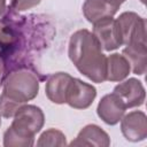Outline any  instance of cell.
Returning <instances> with one entry per match:
<instances>
[{
	"instance_id": "2e32d148",
	"label": "cell",
	"mask_w": 147,
	"mask_h": 147,
	"mask_svg": "<svg viewBox=\"0 0 147 147\" xmlns=\"http://www.w3.org/2000/svg\"><path fill=\"white\" fill-rule=\"evenodd\" d=\"M67 145L68 142L65 134L62 131L53 127L44 131L37 140V146L39 147H55V146L62 147Z\"/></svg>"
},
{
	"instance_id": "e0dca14e",
	"label": "cell",
	"mask_w": 147,
	"mask_h": 147,
	"mask_svg": "<svg viewBox=\"0 0 147 147\" xmlns=\"http://www.w3.org/2000/svg\"><path fill=\"white\" fill-rule=\"evenodd\" d=\"M41 0H10V7L16 11L31 9L40 3Z\"/></svg>"
},
{
	"instance_id": "5bb4252c",
	"label": "cell",
	"mask_w": 147,
	"mask_h": 147,
	"mask_svg": "<svg viewBox=\"0 0 147 147\" xmlns=\"http://www.w3.org/2000/svg\"><path fill=\"white\" fill-rule=\"evenodd\" d=\"M131 71L129 61L123 54L113 53L107 56L106 80L108 82H122Z\"/></svg>"
},
{
	"instance_id": "8992f818",
	"label": "cell",
	"mask_w": 147,
	"mask_h": 147,
	"mask_svg": "<svg viewBox=\"0 0 147 147\" xmlns=\"http://www.w3.org/2000/svg\"><path fill=\"white\" fill-rule=\"evenodd\" d=\"M96 98V88L88 83L83 82L79 78L72 77L68 91L65 103L74 109H87L92 106Z\"/></svg>"
},
{
	"instance_id": "6da1fadb",
	"label": "cell",
	"mask_w": 147,
	"mask_h": 147,
	"mask_svg": "<svg viewBox=\"0 0 147 147\" xmlns=\"http://www.w3.org/2000/svg\"><path fill=\"white\" fill-rule=\"evenodd\" d=\"M68 55L76 69L87 79L98 84L106 82L107 56L90 30L80 29L71 34Z\"/></svg>"
},
{
	"instance_id": "ffe728a7",
	"label": "cell",
	"mask_w": 147,
	"mask_h": 147,
	"mask_svg": "<svg viewBox=\"0 0 147 147\" xmlns=\"http://www.w3.org/2000/svg\"><path fill=\"white\" fill-rule=\"evenodd\" d=\"M117 1H118V2H119V3H121V5H122V3H123V2H125V1H126V0H117Z\"/></svg>"
},
{
	"instance_id": "30bf717a",
	"label": "cell",
	"mask_w": 147,
	"mask_h": 147,
	"mask_svg": "<svg viewBox=\"0 0 147 147\" xmlns=\"http://www.w3.org/2000/svg\"><path fill=\"white\" fill-rule=\"evenodd\" d=\"M121 3L117 0H85L83 3V15L90 23H95L106 17H114Z\"/></svg>"
},
{
	"instance_id": "9a60e30c",
	"label": "cell",
	"mask_w": 147,
	"mask_h": 147,
	"mask_svg": "<svg viewBox=\"0 0 147 147\" xmlns=\"http://www.w3.org/2000/svg\"><path fill=\"white\" fill-rule=\"evenodd\" d=\"M34 145V136L22 133L9 126L3 133L5 147H31Z\"/></svg>"
},
{
	"instance_id": "7402d4cb",
	"label": "cell",
	"mask_w": 147,
	"mask_h": 147,
	"mask_svg": "<svg viewBox=\"0 0 147 147\" xmlns=\"http://www.w3.org/2000/svg\"><path fill=\"white\" fill-rule=\"evenodd\" d=\"M0 125H1V115H0Z\"/></svg>"
},
{
	"instance_id": "d6986e66",
	"label": "cell",
	"mask_w": 147,
	"mask_h": 147,
	"mask_svg": "<svg viewBox=\"0 0 147 147\" xmlns=\"http://www.w3.org/2000/svg\"><path fill=\"white\" fill-rule=\"evenodd\" d=\"M3 71H5V64H3V61H2V59L0 56V78L3 75Z\"/></svg>"
},
{
	"instance_id": "44dd1931",
	"label": "cell",
	"mask_w": 147,
	"mask_h": 147,
	"mask_svg": "<svg viewBox=\"0 0 147 147\" xmlns=\"http://www.w3.org/2000/svg\"><path fill=\"white\" fill-rule=\"evenodd\" d=\"M140 1H141V2H142V3H145V0H140Z\"/></svg>"
},
{
	"instance_id": "52a82bcc",
	"label": "cell",
	"mask_w": 147,
	"mask_h": 147,
	"mask_svg": "<svg viewBox=\"0 0 147 147\" xmlns=\"http://www.w3.org/2000/svg\"><path fill=\"white\" fill-rule=\"evenodd\" d=\"M121 122V131L124 138L131 142L144 141L147 138V116L141 110L124 114Z\"/></svg>"
},
{
	"instance_id": "5b68a950",
	"label": "cell",
	"mask_w": 147,
	"mask_h": 147,
	"mask_svg": "<svg viewBox=\"0 0 147 147\" xmlns=\"http://www.w3.org/2000/svg\"><path fill=\"white\" fill-rule=\"evenodd\" d=\"M92 33L98 39L101 48L106 52H111L123 46L116 18L106 17L93 23Z\"/></svg>"
},
{
	"instance_id": "7c38bea8",
	"label": "cell",
	"mask_w": 147,
	"mask_h": 147,
	"mask_svg": "<svg viewBox=\"0 0 147 147\" xmlns=\"http://www.w3.org/2000/svg\"><path fill=\"white\" fill-rule=\"evenodd\" d=\"M70 146H96L108 147L110 145V138L108 133L96 124L85 125L77 134L76 139L72 140Z\"/></svg>"
},
{
	"instance_id": "9c48e42d",
	"label": "cell",
	"mask_w": 147,
	"mask_h": 147,
	"mask_svg": "<svg viewBox=\"0 0 147 147\" xmlns=\"http://www.w3.org/2000/svg\"><path fill=\"white\" fill-rule=\"evenodd\" d=\"M126 107L121 98L113 93L103 95L96 107V114L99 118L108 125H116L124 116Z\"/></svg>"
},
{
	"instance_id": "8fae6325",
	"label": "cell",
	"mask_w": 147,
	"mask_h": 147,
	"mask_svg": "<svg viewBox=\"0 0 147 147\" xmlns=\"http://www.w3.org/2000/svg\"><path fill=\"white\" fill-rule=\"evenodd\" d=\"M72 76L68 72H55L47 77L45 85V94L47 99L56 105L65 103L67 91Z\"/></svg>"
},
{
	"instance_id": "3957f363",
	"label": "cell",
	"mask_w": 147,
	"mask_h": 147,
	"mask_svg": "<svg viewBox=\"0 0 147 147\" xmlns=\"http://www.w3.org/2000/svg\"><path fill=\"white\" fill-rule=\"evenodd\" d=\"M122 44H147L146 20L134 11H124L116 18Z\"/></svg>"
},
{
	"instance_id": "277c9868",
	"label": "cell",
	"mask_w": 147,
	"mask_h": 147,
	"mask_svg": "<svg viewBox=\"0 0 147 147\" xmlns=\"http://www.w3.org/2000/svg\"><path fill=\"white\" fill-rule=\"evenodd\" d=\"M13 118L14 119L10 126L30 136H36L38 132H40L45 124V115L42 109L34 105L25 103L21 106Z\"/></svg>"
},
{
	"instance_id": "4fadbf2b",
	"label": "cell",
	"mask_w": 147,
	"mask_h": 147,
	"mask_svg": "<svg viewBox=\"0 0 147 147\" xmlns=\"http://www.w3.org/2000/svg\"><path fill=\"white\" fill-rule=\"evenodd\" d=\"M122 54L129 61L134 75L142 76L147 70V44H129L123 48Z\"/></svg>"
},
{
	"instance_id": "ac0fdd59",
	"label": "cell",
	"mask_w": 147,
	"mask_h": 147,
	"mask_svg": "<svg viewBox=\"0 0 147 147\" xmlns=\"http://www.w3.org/2000/svg\"><path fill=\"white\" fill-rule=\"evenodd\" d=\"M6 11V0H0V16Z\"/></svg>"
},
{
	"instance_id": "7a4b0ae2",
	"label": "cell",
	"mask_w": 147,
	"mask_h": 147,
	"mask_svg": "<svg viewBox=\"0 0 147 147\" xmlns=\"http://www.w3.org/2000/svg\"><path fill=\"white\" fill-rule=\"evenodd\" d=\"M1 85L0 115L5 118H11L21 106L33 100L40 87L38 74L28 65L14 68L5 74Z\"/></svg>"
},
{
	"instance_id": "ba28073f",
	"label": "cell",
	"mask_w": 147,
	"mask_h": 147,
	"mask_svg": "<svg viewBox=\"0 0 147 147\" xmlns=\"http://www.w3.org/2000/svg\"><path fill=\"white\" fill-rule=\"evenodd\" d=\"M113 92L121 98L126 108L140 107L146 99V91L141 80L133 77L119 82V84L114 87Z\"/></svg>"
}]
</instances>
